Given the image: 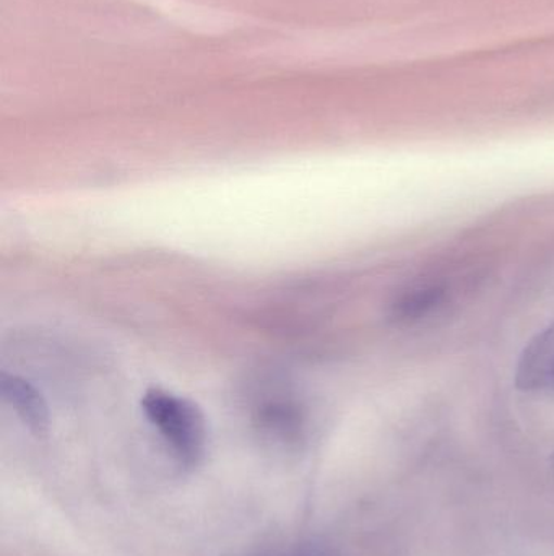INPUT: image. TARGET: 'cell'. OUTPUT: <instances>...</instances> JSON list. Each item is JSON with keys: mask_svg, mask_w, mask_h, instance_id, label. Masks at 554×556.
Instances as JSON below:
<instances>
[{"mask_svg": "<svg viewBox=\"0 0 554 556\" xmlns=\"http://www.w3.org/2000/svg\"><path fill=\"white\" fill-rule=\"evenodd\" d=\"M143 414L159 431L184 469L201 466L207 454L208 428L202 408L191 399L152 388L143 394Z\"/></svg>", "mask_w": 554, "mask_h": 556, "instance_id": "1", "label": "cell"}, {"mask_svg": "<svg viewBox=\"0 0 554 556\" xmlns=\"http://www.w3.org/2000/svg\"><path fill=\"white\" fill-rule=\"evenodd\" d=\"M514 381L529 394L554 395V323L524 346Z\"/></svg>", "mask_w": 554, "mask_h": 556, "instance_id": "2", "label": "cell"}, {"mask_svg": "<svg viewBox=\"0 0 554 556\" xmlns=\"http://www.w3.org/2000/svg\"><path fill=\"white\" fill-rule=\"evenodd\" d=\"M0 391L3 401L18 415L26 428L36 437H42L49 430V408L41 392L16 375L3 372L0 378Z\"/></svg>", "mask_w": 554, "mask_h": 556, "instance_id": "3", "label": "cell"}, {"mask_svg": "<svg viewBox=\"0 0 554 556\" xmlns=\"http://www.w3.org/2000/svg\"><path fill=\"white\" fill-rule=\"evenodd\" d=\"M448 287L442 283H418L402 291L390 304V317L396 323L410 324L425 319L445 306Z\"/></svg>", "mask_w": 554, "mask_h": 556, "instance_id": "4", "label": "cell"}, {"mask_svg": "<svg viewBox=\"0 0 554 556\" xmlns=\"http://www.w3.org/2000/svg\"><path fill=\"white\" fill-rule=\"evenodd\" d=\"M553 469H554V456H553Z\"/></svg>", "mask_w": 554, "mask_h": 556, "instance_id": "5", "label": "cell"}]
</instances>
